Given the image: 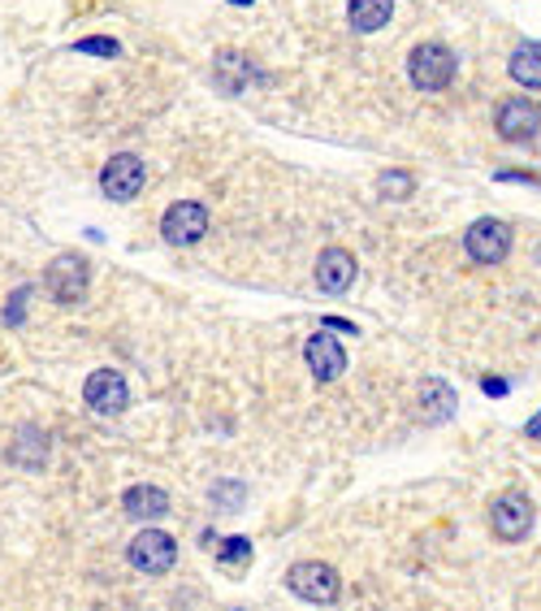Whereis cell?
Masks as SVG:
<instances>
[{
  "mask_svg": "<svg viewBox=\"0 0 541 611\" xmlns=\"http://www.w3.org/2000/svg\"><path fill=\"white\" fill-rule=\"evenodd\" d=\"M87 282H92V265H87V256H79V251H61V256H52V265L44 269V291L57 299V304H79L83 295H87Z\"/></svg>",
  "mask_w": 541,
  "mask_h": 611,
  "instance_id": "1",
  "label": "cell"
},
{
  "mask_svg": "<svg viewBox=\"0 0 541 611\" xmlns=\"http://www.w3.org/2000/svg\"><path fill=\"white\" fill-rule=\"evenodd\" d=\"M408 79L416 92H442L455 83V52L446 44H416L408 52Z\"/></svg>",
  "mask_w": 541,
  "mask_h": 611,
  "instance_id": "2",
  "label": "cell"
},
{
  "mask_svg": "<svg viewBox=\"0 0 541 611\" xmlns=\"http://www.w3.org/2000/svg\"><path fill=\"white\" fill-rule=\"evenodd\" d=\"M533 520H538L533 498L520 494V490L498 494L494 507H490V525H494V538H498V542H525V538L533 533Z\"/></svg>",
  "mask_w": 541,
  "mask_h": 611,
  "instance_id": "3",
  "label": "cell"
},
{
  "mask_svg": "<svg viewBox=\"0 0 541 611\" xmlns=\"http://www.w3.org/2000/svg\"><path fill=\"white\" fill-rule=\"evenodd\" d=\"M286 590L295 595V599H304V603H338V595H342V581H338V573L329 568V564H317V560H304V564H295L291 573H286Z\"/></svg>",
  "mask_w": 541,
  "mask_h": 611,
  "instance_id": "4",
  "label": "cell"
},
{
  "mask_svg": "<svg viewBox=\"0 0 541 611\" xmlns=\"http://www.w3.org/2000/svg\"><path fill=\"white\" fill-rule=\"evenodd\" d=\"M209 235V209L196 200H178L161 218V239L169 247H196Z\"/></svg>",
  "mask_w": 541,
  "mask_h": 611,
  "instance_id": "5",
  "label": "cell"
},
{
  "mask_svg": "<svg viewBox=\"0 0 541 611\" xmlns=\"http://www.w3.org/2000/svg\"><path fill=\"white\" fill-rule=\"evenodd\" d=\"M126 560H130L139 573L161 577V573L174 568V560H178V542H174L165 529H143V533L126 547Z\"/></svg>",
  "mask_w": 541,
  "mask_h": 611,
  "instance_id": "6",
  "label": "cell"
},
{
  "mask_svg": "<svg viewBox=\"0 0 541 611\" xmlns=\"http://www.w3.org/2000/svg\"><path fill=\"white\" fill-rule=\"evenodd\" d=\"M463 247H468V256H472L477 265H498V260H507V251H511V226L498 222V218H481V222L468 226Z\"/></svg>",
  "mask_w": 541,
  "mask_h": 611,
  "instance_id": "7",
  "label": "cell"
},
{
  "mask_svg": "<svg viewBox=\"0 0 541 611\" xmlns=\"http://www.w3.org/2000/svg\"><path fill=\"white\" fill-rule=\"evenodd\" d=\"M83 399H87V408L96 416H121L126 403H130V386H126V377L117 368H96L87 377V386H83Z\"/></svg>",
  "mask_w": 541,
  "mask_h": 611,
  "instance_id": "8",
  "label": "cell"
},
{
  "mask_svg": "<svg viewBox=\"0 0 541 611\" xmlns=\"http://www.w3.org/2000/svg\"><path fill=\"white\" fill-rule=\"evenodd\" d=\"M143 183H148V169H143V161H139V156H130V152L113 156V161L105 165V174H101L105 196L108 200H117V204L134 200V196L143 191Z\"/></svg>",
  "mask_w": 541,
  "mask_h": 611,
  "instance_id": "9",
  "label": "cell"
},
{
  "mask_svg": "<svg viewBox=\"0 0 541 611\" xmlns=\"http://www.w3.org/2000/svg\"><path fill=\"white\" fill-rule=\"evenodd\" d=\"M494 122H498V134H503L507 143H529L533 134H541V105L538 101H525V96L503 101Z\"/></svg>",
  "mask_w": 541,
  "mask_h": 611,
  "instance_id": "10",
  "label": "cell"
},
{
  "mask_svg": "<svg viewBox=\"0 0 541 611\" xmlns=\"http://www.w3.org/2000/svg\"><path fill=\"white\" fill-rule=\"evenodd\" d=\"M355 273H360V265L346 247H325L317 260V286L325 295H346L355 286Z\"/></svg>",
  "mask_w": 541,
  "mask_h": 611,
  "instance_id": "11",
  "label": "cell"
},
{
  "mask_svg": "<svg viewBox=\"0 0 541 611\" xmlns=\"http://www.w3.org/2000/svg\"><path fill=\"white\" fill-rule=\"evenodd\" d=\"M304 361H308L317 381H333V377H342V368H346V352H342V343H338L329 330H321V334L308 339Z\"/></svg>",
  "mask_w": 541,
  "mask_h": 611,
  "instance_id": "12",
  "label": "cell"
},
{
  "mask_svg": "<svg viewBox=\"0 0 541 611\" xmlns=\"http://www.w3.org/2000/svg\"><path fill=\"white\" fill-rule=\"evenodd\" d=\"M256 66L243 57V52H216L213 61V83L216 92H225V96H238V92H247L251 83H256Z\"/></svg>",
  "mask_w": 541,
  "mask_h": 611,
  "instance_id": "13",
  "label": "cell"
},
{
  "mask_svg": "<svg viewBox=\"0 0 541 611\" xmlns=\"http://www.w3.org/2000/svg\"><path fill=\"white\" fill-rule=\"evenodd\" d=\"M416 412H421V421H430V425L450 421V412H455V390H450L442 377H430V381L421 386V395H416Z\"/></svg>",
  "mask_w": 541,
  "mask_h": 611,
  "instance_id": "14",
  "label": "cell"
},
{
  "mask_svg": "<svg viewBox=\"0 0 541 611\" xmlns=\"http://www.w3.org/2000/svg\"><path fill=\"white\" fill-rule=\"evenodd\" d=\"M121 507H126V516H134V520H161V516L169 512V494L161 486H130L126 490V498H121Z\"/></svg>",
  "mask_w": 541,
  "mask_h": 611,
  "instance_id": "15",
  "label": "cell"
},
{
  "mask_svg": "<svg viewBox=\"0 0 541 611\" xmlns=\"http://www.w3.org/2000/svg\"><path fill=\"white\" fill-rule=\"evenodd\" d=\"M507 74H511L520 87H533V92H541V44L538 39L520 44V48L507 57Z\"/></svg>",
  "mask_w": 541,
  "mask_h": 611,
  "instance_id": "16",
  "label": "cell"
},
{
  "mask_svg": "<svg viewBox=\"0 0 541 611\" xmlns=\"http://www.w3.org/2000/svg\"><path fill=\"white\" fill-rule=\"evenodd\" d=\"M390 13H395V0H351V4H346V17H351V26H355L360 35L381 31V26L390 22Z\"/></svg>",
  "mask_w": 541,
  "mask_h": 611,
  "instance_id": "17",
  "label": "cell"
},
{
  "mask_svg": "<svg viewBox=\"0 0 541 611\" xmlns=\"http://www.w3.org/2000/svg\"><path fill=\"white\" fill-rule=\"evenodd\" d=\"M44 456H48V434L44 430H22L17 434V447H13V460L17 465H26V469H39L44 465Z\"/></svg>",
  "mask_w": 541,
  "mask_h": 611,
  "instance_id": "18",
  "label": "cell"
},
{
  "mask_svg": "<svg viewBox=\"0 0 541 611\" xmlns=\"http://www.w3.org/2000/svg\"><path fill=\"white\" fill-rule=\"evenodd\" d=\"M377 191H381L386 200H408V196L416 191V178H412L408 169H386L381 183H377Z\"/></svg>",
  "mask_w": 541,
  "mask_h": 611,
  "instance_id": "19",
  "label": "cell"
},
{
  "mask_svg": "<svg viewBox=\"0 0 541 611\" xmlns=\"http://www.w3.org/2000/svg\"><path fill=\"white\" fill-rule=\"evenodd\" d=\"M216 560H221L225 568H247L251 542H247V538H216Z\"/></svg>",
  "mask_w": 541,
  "mask_h": 611,
  "instance_id": "20",
  "label": "cell"
},
{
  "mask_svg": "<svg viewBox=\"0 0 541 611\" xmlns=\"http://www.w3.org/2000/svg\"><path fill=\"white\" fill-rule=\"evenodd\" d=\"M213 503L221 507V512H234V507H243V486H238V482H221V486L213 490Z\"/></svg>",
  "mask_w": 541,
  "mask_h": 611,
  "instance_id": "21",
  "label": "cell"
},
{
  "mask_svg": "<svg viewBox=\"0 0 541 611\" xmlns=\"http://www.w3.org/2000/svg\"><path fill=\"white\" fill-rule=\"evenodd\" d=\"M74 48H79V52H96V57H117V52H121V44H117V39H101V35L79 39Z\"/></svg>",
  "mask_w": 541,
  "mask_h": 611,
  "instance_id": "22",
  "label": "cell"
},
{
  "mask_svg": "<svg viewBox=\"0 0 541 611\" xmlns=\"http://www.w3.org/2000/svg\"><path fill=\"white\" fill-rule=\"evenodd\" d=\"M481 386H485V390H490L494 399H503V395H507V381H503V377H485Z\"/></svg>",
  "mask_w": 541,
  "mask_h": 611,
  "instance_id": "23",
  "label": "cell"
},
{
  "mask_svg": "<svg viewBox=\"0 0 541 611\" xmlns=\"http://www.w3.org/2000/svg\"><path fill=\"white\" fill-rule=\"evenodd\" d=\"M525 434H529V438H538V443H541V412L533 416V421H529V425H525Z\"/></svg>",
  "mask_w": 541,
  "mask_h": 611,
  "instance_id": "24",
  "label": "cell"
},
{
  "mask_svg": "<svg viewBox=\"0 0 541 611\" xmlns=\"http://www.w3.org/2000/svg\"><path fill=\"white\" fill-rule=\"evenodd\" d=\"M230 4H238V9H247V4H251V0H230Z\"/></svg>",
  "mask_w": 541,
  "mask_h": 611,
  "instance_id": "25",
  "label": "cell"
}]
</instances>
